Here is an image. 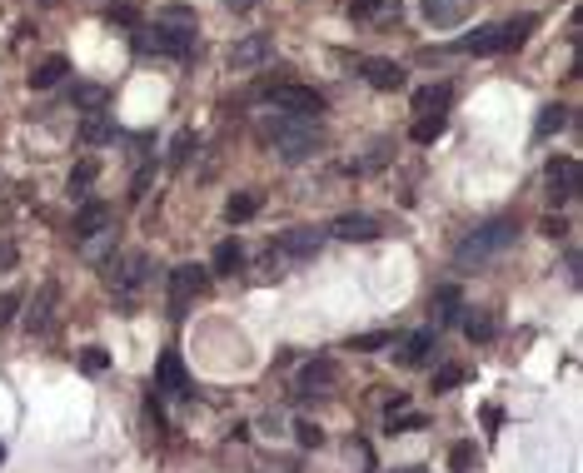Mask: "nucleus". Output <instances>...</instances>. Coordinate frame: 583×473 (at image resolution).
Wrapping results in <instances>:
<instances>
[{"instance_id": "48", "label": "nucleus", "mask_w": 583, "mask_h": 473, "mask_svg": "<svg viewBox=\"0 0 583 473\" xmlns=\"http://www.w3.org/2000/svg\"><path fill=\"white\" fill-rule=\"evenodd\" d=\"M0 463H5V444H0Z\"/></svg>"}, {"instance_id": "43", "label": "nucleus", "mask_w": 583, "mask_h": 473, "mask_svg": "<svg viewBox=\"0 0 583 473\" xmlns=\"http://www.w3.org/2000/svg\"><path fill=\"white\" fill-rule=\"evenodd\" d=\"M294 434H299V444H305V448H319V444H324V434H319L315 423H299Z\"/></svg>"}, {"instance_id": "23", "label": "nucleus", "mask_w": 583, "mask_h": 473, "mask_svg": "<svg viewBox=\"0 0 583 473\" xmlns=\"http://www.w3.org/2000/svg\"><path fill=\"white\" fill-rule=\"evenodd\" d=\"M444 110H449V85L414 90V115H444Z\"/></svg>"}, {"instance_id": "38", "label": "nucleus", "mask_w": 583, "mask_h": 473, "mask_svg": "<svg viewBox=\"0 0 583 473\" xmlns=\"http://www.w3.org/2000/svg\"><path fill=\"white\" fill-rule=\"evenodd\" d=\"M195 15L185 11V5H170V11H160V25H175V30H190Z\"/></svg>"}, {"instance_id": "28", "label": "nucleus", "mask_w": 583, "mask_h": 473, "mask_svg": "<svg viewBox=\"0 0 583 473\" xmlns=\"http://www.w3.org/2000/svg\"><path fill=\"white\" fill-rule=\"evenodd\" d=\"M434 314H439V324H459L464 304H459V289H454V285H444L439 294H434Z\"/></svg>"}, {"instance_id": "36", "label": "nucleus", "mask_w": 583, "mask_h": 473, "mask_svg": "<svg viewBox=\"0 0 583 473\" xmlns=\"http://www.w3.org/2000/svg\"><path fill=\"white\" fill-rule=\"evenodd\" d=\"M349 15L355 20H374V15H384V0H349Z\"/></svg>"}, {"instance_id": "37", "label": "nucleus", "mask_w": 583, "mask_h": 473, "mask_svg": "<svg viewBox=\"0 0 583 473\" xmlns=\"http://www.w3.org/2000/svg\"><path fill=\"white\" fill-rule=\"evenodd\" d=\"M474 459H479V448H474V444H454V453H449V463H454L459 473L474 469Z\"/></svg>"}, {"instance_id": "3", "label": "nucleus", "mask_w": 583, "mask_h": 473, "mask_svg": "<svg viewBox=\"0 0 583 473\" xmlns=\"http://www.w3.org/2000/svg\"><path fill=\"white\" fill-rule=\"evenodd\" d=\"M269 105H275L279 115H299V120H315V115H324V95L309 85H275L265 90Z\"/></svg>"}, {"instance_id": "18", "label": "nucleus", "mask_w": 583, "mask_h": 473, "mask_svg": "<svg viewBox=\"0 0 583 473\" xmlns=\"http://www.w3.org/2000/svg\"><path fill=\"white\" fill-rule=\"evenodd\" d=\"M449 50H464V55H499V25H479L474 36L454 40Z\"/></svg>"}, {"instance_id": "10", "label": "nucleus", "mask_w": 583, "mask_h": 473, "mask_svg": "<svg viewBox=\"0 0 583 473\" xmlns=\"http://www.w3.org/2000/svg\"><path fill=\"white\" fill-rule=\"evenodd\" d=\"M359 75H364L369 85L374 90H404V65L399 60H384V55H364V60H359Z\"/></svg>"}, {"instance_id": "11", "label": "nucleus", "mask_w": 583, "mask_h": 473, "mask_svg": "<svg viewBox=\"0 0 583 473\" xmlns=\"http://www.w3.org/2000/svg\"><path fill=\"white\" fill-rule=\"evenodd\" d=\"M330 235L344 239V245H369V239H379V220L374 214H339L330 224Z\"/></svg>"}, {"instance_id": "39", "label": "nucleus", "mask_w": 583, "mask_h": 473, "mask_svg": "<svg viewBox=\"0 0 583 473\" xmlns=\"http://www.w3.org/2000/svg\"><path fill=\"white\" fill-rule=\"evenodd\" d=\"M424 413H404V419H399V413H389V434H399V429H424Z\"/></svg>"}, {"instance_id": "19", "label": "nucleus", "mask_w": 583, "mask_h": 473, "mask_svg": "<svg viewBox=\"0 0 583 473\" xmlns=\"http://www.w3.org/2000/svg\"><path fill=\"white\" fill-rule=\"evenodd\" d=\"M115 140V120L110 115H85V120H80V145H110Z\"/></svg>"}, {"instance_id": "15", "label": "nucleus", "mask_w": 583, "mask_h": 473, "mask_svg": "<svg viewBox=\"0 0 583 473\" xmlns=\"http://www.w3.org/2000/svg\"><path fill=\"white\" fill-rule=\"evenodd\" d=\"M434 344H439V334H434V329H414V334L399 344V354H394V359H404L409 369H419V364H429Z\"/></svg>"}, {"instance_id": "6", "label": "nucleus", "mask_w": 583, "mask_h": 473, "mask_svg": "<svg viewBox=\"0 0 583 473\" xmlns=\"http://www.w3.org/2000/svg\"><path fill=\"white\" fill-rule=\"evenodd\" d=\"M319 229H290V235H279L275 239V260L279 264H305V260H315L319 254Z\"/></svg>"}, {"instance_id": "13", "label": "nucleus", "mask_w": 583, "mask_h": 473, "mask_svg": "<svg viewBox=\"0 0 583 473\" xmlns=\"http://www.w3.org/2000/svg\"><path fill=\"white\" fill-rule=\"evenodd\" d=\"M145 274H150V254H125V260L110 264V285L125 289V294H135V289L145 285Z\"/></svg>"}, {"instance_id": "17", "label": "nucleus", "mask_w": 583, "mask_h": 473, "mask_svg": "<svg viewBox=\"0 0 583 473\" xmlns=\"http://www.w3.org/2000/svg\"><path fill=\"white\" fill-rule=\"evenodd\" d=\"M60 75H70V60H65V55H51V60H40L36 70L26 75V85L30 90H55L60 85Z\"/></svg>"}, {"instance_id": "22", "label": "nucleus", "mask_w": 583, "mask_h": 473, "mask_svg": "<svg viewBox=\"0 0 583 473\" xmlns=\"http://www.w3.org/2000/svg\"><path fill=\"white\" fill-rule=\"evenodd\" d=\"M260 204H265V199L254 195V189H240V195H229L225 220H229V224H244V220H254V214H260Z\"/></svg>"}, {"instance_id": "9", "label": "nucleus", "mask_w": 583, "mask_h": 473, "mask_svg": "<svg viewBox=\"0 0 583 473\" xmlns=\"http://www.w3.org/2000/svg\"><path fill=\"white\" fill-rule=\"evenodd\" d=\"M155 389H160V394H175V398L190 394V373H185V359H180L175 349H165L160 364H155Z\"/></svg>"}, {"instance_id": "8", "label": "nucleus", "mask_w": 583, "mask_h": 473, "mask_svg": "<svg viewBox=\"0 0 583 473\" xmlns=\"http://www.w3.org/2000/svg\"><path fill=\"white\" fill-rule=\"evenodd\" d=\"M579 189H583L579 160H554V164H548V199H554V204H569V199H579Z\"/></svg>"}, {"instance_id": "41", "label": "nucleus", "mask_w": 583, "mask_h": 473, "mask_svg": "<svg viewBox=\"0 0 583 473\" xmlns=\"http://www.w3.org/2000/svg\"><path fill=\"white\" fill-rule=\"evenodd\" d=\"M150 180H155V164H145V170L135 174V185H130V199H145V189H150Z\"/></svg>"}, {"instance_id": "34", "label": "nucleus", "mask_w": 583, "mask_h": 473, "mask_svg": "<svg viewBox=\"0 0 583 473\" xmlns=\"http://www.w3.org/2000/svg\"><path fill=\"white\" fill-rule=\"evenodd\" d=\"M464 384V369L459 364H444V369H434V394H444V389H459Z\"/></svg>"}, {"instance_id": "42", "label": "nucleus", "mask_w": 583, "mask_h": 473, "mask_svg": "<svg viewBox=\"0 0 583 473\" xmlns=\"http://www.w3.org/2000/svg\"><path fill=\"white\" fill-rule=\"evenodd\" d=\"M105 20H110V25H135V5H110Z\"/></svg>"}, {"instance_id": "5", "label": "nucleus", "mask_w": 583, "mask_h": 473, "mask_svg": "<svg viewBox=\"0 0 583 473\" xmlns=\"http://www.w3.org/2000/svg\"><path fill=\"white\" fill-rule=\"evenodd\" d=\"M204 279H210V274H204L200 264H180V269L170 274V314H175V319H185V309H190V299L204 289Z\"/></svg>"}, {"instance_id": "24", "label": "nucleus", "mask_w": 583, "mask_h": 473, "mask_svg": "<svg viewBox=\"0 0 583 473\" xmlns=\"http://www.w3.org/2000/svg\"><path fill=\"white\" fill-rule=\"evenodd\" d=\"M569 120H573L569 105H544V110H539V124H533V135L548 140V135H558V130H563Z\"/></svg>"}, {"instance_id": "14", "label": "nucleus", "mask_w": 583, "mask_h": 473, "mask_svg": "<svg viewBox=\"0 0 583 473\" xmlns=\"http://www.w3.org/2000/svg\"><path fill=\"white\" fill-rule=\"evenodd\" d=\"M339 379V364L334 359H309L299 369V398H315V389H330Z\"/></svg>"}, {"instance_id": "45", "label": "nucleus", "mask_w": 583, "mask_h": 473, "mask_svg": "<svg viewBox=\"0 0 583 473\" xmlns=\"http://www.w3.org/2000/svg\"><path fill=\"white\" fill-rule=\"evenodd\" d=\"M544 235L548 239H563V235H569V224H563V220H544Z\"/></svg>"}, {"instance_id": "26", "label": "nucleus", "mask_w": 583, "mask_h": 473, "mask_svg": "<svg viewBox=\"0 0 583 473\" xmlns=\"http://www.w3.org/2000/svg\"><path fill=\"white\" fill-rule=\"evenodd\" d=\"M70 100H76V110L100 115L105 105H110V90H105V85H76V90H70Z\"/></svg>"}, {"instance_id": "21", "label": "nucleus", "mask_w": 583, "mask_h": 473, "mask_svg": "<svg viewBox=\"0 0 583 473\" xmlns=\"http://www.w3.org/2000/svg\"><path fill=\"white\" fill-rule=\"evenodd\" d=\"M459 319H464V334H469L474 344H489V339L499 334L494 314H483V309H464V314H459Z\"/></svg>"}, {"instance_id": "40", "label": "nucleus", "mask_w": 583, "mask_h": 473, "mask_svg": "<svg viewBox=\"0 0 583 473\" xmlns=\"http://www.w3.org/2000/svg\"><path fill=\"white\" fill-rule=\"evenodd\" d=\"M15 309H20V294H15V289H5V294H0V324H11Z\"/></svg>"}, {"instance_id": "2", "label": "nucleus", "mask_w": 583, "mask_h": 473, "mask_svg": "<svg viewBox=\"0 0 583 473\" xmlns=\"http://www.w3.org/2000/svg\"><path fill=\"white\" fill-rule=\"evenodd\" d=\"M514 239H519V220L499 214V220L479 224V229H474V235L454 249V264H459V269H474V264H483V260H494V254H504Z\"/></svg>"}, {"instance_id": "44", "label": "nucleus", "mask_w": 583, "mask_h": 473, "mask_svg": "<svg viewBox=\"0 0 583 473\" xmlns=\"http://www.w3.org/2000/svg\"><path fill=\"white\" fill-rule=\"evenodd\" d=\"M384 409H389V413H404V409H409V394H384Z\"/></svg>"}, {"instance_id": "7", "label": "nucleus", "mask_w": 583, "mask_h": 473, "mask_svg": "<svg viewBox=\"0 0 583 473\" xmlns=\"http://www.w3.org/2000/svg\"><path fill=\"white\" fill-rule=\"evenodd\" d=\"M419 15L434 25V30H454L474 15V0H419Z\"/></svg>"}, {"instance_id": "32", "label": "nucleus", "mask_w": 583, "mask_h": 473, "mask_svg": "<svg viewBox=\"0 0 583 473\" xmlns=\"http://www.w3.org/2000/svg\"><path fill=\"white\" fill-rule=\"evenodd\" d=\"M195 145H200V135H195V130H180L175 145H170V164H185L195 155Z\"/></svg>"}, {"instance_id": "29", "label": "nucleus", "mask_w": 583, "mask_h": 473, "mask_svg": "<svg viewBox=\"0 0 583 473\" xmlns=\"http://www.w3.org/2000/svg\"><path fill=\"white\" fill-rule=\"evenodd\" d=\"M244 264V249H240V239H225V245L215 249V274H235Z\"/></svg>"}, {"instance_id": "27", "label": "nucleus", "mask_w": 583, "mask_h": 473, "mask_svg": "<svg viewBox=\"0 0 583 473\" xmlns=\"http://www.w3.org/2000/svg\"><path fill=\"white\" fill-rule=\"evenodd\" d=\"M439 135H444V115H419V120L409 124V140H414V145H434Z\"/></svg>"}, {"instance_id": "33", "label": "nucleus", "mask_w": 583, "mask_h": 473, "mask_svg": "<svg viewBox=\"0 0 583 473\" xmlns=\"http://www.w3.org/2000/svg\"><path fill=\"white\" fill-rule=\"evenodd\" d=\"M110 245H115V235L105 229V235H90V239H80V254L100 264V260H105V249H110Z\"/></svg>"}, {"instance_id": "4", "label": "nucleus", "mask_w": 583, "mask_h": 473, "mask_svg": "<svg viewBox=\"0 0 583 473\" xmlns=\"http://www.w3.org/2000/svg\"><path fill=\"white\" fill-rule=\"evenodd\" d=\"M135 50L185 60V55H190V30H175V25H150V30H140V36H135Z\"/></svg>"}, {"instance_id": "46", "label": "nucleus", "mask_w": 583, "mask_h": 473, "mask_svg": "<svg viewBox=\"0 0 583 473\" xmlns=\"http://www.w3.org/2000/svg\"><path fill=\"white\" fill-rule=\"evenodd\" d=\"M11 264H15V245L11 239H0V269H11Z\"/></svg>"}, {"instance_id": "35", "label": "nucleus", "mask_w": 583, "mask_h": 473, "mask_svg": "<svg viewBox=\"0 0 583 473\" xmlns=\"http://www.w3.org/2000/svg\"><path fill=\"white\" fill-rule=\"evenodd\" d=\"M394 344V334H384V329H379V334H355V339H349V349H359V354H369V349H389Z\"/></svg>"}, {"instance_id": "25", "label": "nucleus", "mask_w": 583, "mask_h": 473, "mask_svg": "<svg viewBox=\"0 0 583 473\" xmlns=\"http://www.w3.org/2000/svg\"><path fill=\"white\" fill-rule=\"evenodd\" d=\"M265 55H269V36H250L229 50V65H260Z\"/></svg>"}, {"instance_id": "47", "label": "nucleus", "mask_w": 583, "mask_h": 473, "mask_svg": "<svg viewBox=\"0 0 583 473\" xmlns=\"http://www.w3.org/2000/svg\"><path fill=\"white\" fill-rule=\"evenodd\" d=\"M225 11H235V15H250V11H254V0H225Z\"/></svg>"}, {"instance_id": "31", "label": "nucleus", "mask_w": 583, "mask_h": 473, "mask_svg": "<svg viewBox=\"0 0 583 473\" xmlns=\"http://www.w3.org/2000/svg\"><path fill=\"white\" fill-rule=\"evenodd\" d=\"M76 364L85 373H105V369H110V354H105L100 344H90V349H80V354H76Z\"/></svg>"}, {"instance_id": "16", "label": "nucleus", "mask_w": 583, "mask_h": 473, "mask_svg": "<svg viewBox=\"0 0 583 473\" xmlns=\"http://www.w3.org/2000/svg\"><path fill=\"white\" fill-rule=\"evenodd\" d=\"M55 299H60V285H55V279H51V285H45V289H40V294H36V304H30V319H26V329H30V334H40V329H51Z\"/></svg>"}, {"instance_id": "12", "label": "nucleus", "mask_w": 583, "mask_h": 473, "mask_svg": "<svg viewBox=\"0 0 583 473\" xmlns=\"http://www.w3.org/2000/svg\"><path fill=\"white\" fill-rule=\"evenodd\" d=\"M110 220H115V210L105 204V199H85V204L76 210V224H70V229H76V239H90V235H105Z\"/></svg>"}, {"instance_id": "20", "label": "nucleus", "mask_w": 583, "mask_h": 473, "mask_svg": "<svg viewBox=\"0 0 583 473\" xmlns=\"http://www.w3.org/2000/svg\"><path fill=\"white\" fill-rule=\"evenodd\" d=\"M533 15H519V20H508V25H499V55H508V50H519L523 40L533 36Z\"/></svg>"}, {"instance_id": "30", "label": "nucleus", "mask_w": 583, "mask_h": 473, "mask_svg": "<svg viewBox=\"0 0 583 473\" xmlns=\"http://www.w3.org/2000/svg\"><path fill=\"white\" fill-rule=\"evenodd\" d=\"M95 174H100V164H95V160H80L76 170H70V195L80 199V195H85L90 185H95Z\"/></svg>"}, {"instance_id": "1", "label": "nucleus", "mask_w": 583, "mask_h": 473, "mask_svg": "<svg viewBox=\"0 0 583 473\" xmlns=\"http://www.w3.org/2000/svg\"><path fill=\"white\" fill-rule=\"evenodd\" d=\"M260 135L269 140V145L284 155V160H309V155H319V145H324V135H319L315 120H299V115H260Z\"/></svg>"}]
</instances>
